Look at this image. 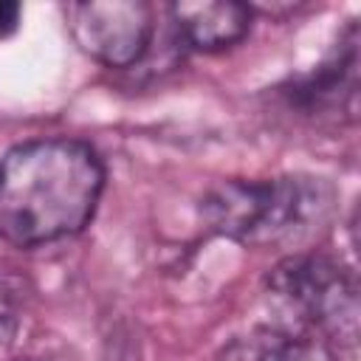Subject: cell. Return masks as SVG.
I'll return each instance as SVG.
<instances>
[{
    "label": "cell",
    "instance_id": "cell-1",
    "mask_svg": "<svg viewBox=\"0 0 361 361\" xmlns=\"http://www.w3.org/2000/svg\"><path fill=\"white\" fill-rule=\"evenodd\" d=\"M104 189L99 155L76 138H34L0 158V237L20 248L87 226Z\"/></svg>",
    "mask_w": 361,
    "mask_h": 361
},
{
    "label": "cell",
    "instance_id": "cell-2",
    "mask_svg": "<svg viewBox=\"0 0 361 361\" xmlns=\"http://www.w3.org/2000/svg\"><path fill=\"white\" fill-rule=\"evenodd\" d=\"M333 186L322 178L285 175L268 180H223L203 195L206 226L251 248L305 240L333 209Z\"/></svg>",
    "mask_w": 361,
    "mask_h": 361
},
{
    "label": "cell",
    "instance_id": "cell-3",
    "mask_svg": "<svg viewBox=\"0 0 361 361\" xmlns=\"http://www.w3.org/2000/svg\"><path fill=\"white\" fill-rule=\"evenodd\" d=\"M274 302L305 327L353 347L358 338L355 276L330 257L293 254L268 274Z\"/></svg>",
    "mask_w": 361,
    "mask_h": 361
},
{
    "label": "cell",
    "instance_id": "cell-4",
    "mask_svg": "<svg viewBox=\"0 0 361 361\" xmlns=\"http://www.w3.org/2000/svg\"><path fill=\"white\" fill-rule=\"evenodd\" d=\"M76 45L107 68H130L149 51L155 11L144 0H90L68 6Z\"/></svg>",
    "mask_w": 361,
    "mask_h": 361
},
{
    "label": "cell",
    "instance_id": "cell-5",
    "mask_svg": "<svg viewBox=\"0 0 361 361\" xmlns=\"http://www.w3.org/2000/svg\"><path fill=\"white\" fill-rule=\"evenodd\" d=\"M355 96H358V37H355V25H350L336 54L296 85L293 99L307 113L316 116L347 113V118H355Z\"/></svg>",
    "mask_w": 361,
    "mask_h": 361
},
{
    "label": "cell",
    "instance_id": "cell-6",
    "mask_svg": "<svg viewBox=\"0 0 361 361\" xmlns=\"http://www.w3.org/2000/svg\"><path fill=\"white\" fill-rule=\"evenodd\" d=\"M169 11L178 34L195 51H223L251 28V8L234 0H183Z\"/></svg>",
    "mask_w": 361,
    "mask_h": 361
},
{
    "label": "cell",
    "instance_id": "cell-7",
    "mask_svg": "<svg viewBox=\"0 0 361 361\" xmlns=\"http://www.w3.org/2000/svg\"><path fill=\"white\" fill-rule=\"evenodd\" d=\"M254 361H338L336 353L316 338H285L262 350Z\"/></svg>",
    "mask_w": 361,
    "mask_h": 361
},
{
    "label": "cell",
    "instance_id": "cell-8",
    "mask_svg": "<svg viewBox=\"0 0 361 361\" xmlns=\"http://www.w3.org/2000/svg\"><path fill=\"white\" fill-rule=\"evenodd\" d=\"M17 23H20V6L0 0V39L8 37L17 28Z\"/></svg>",
    "mask_w": 361,
    "mask_h": 361
}]
</instances>
